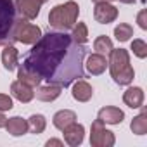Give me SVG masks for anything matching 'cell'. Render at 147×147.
<instances>
[{"label":"cell","instance_id":"30","mask_svg":"<svg viewBox=\"0 0 147 147\" xmlns=\"http://www.w3.org/2000/svg\"><path fill=\"white\" fill-rule=\"evenodd\" d=\"M92 2H94V4H100V2H109V4H111L113 0H92Z\"/></svg>","mask_w":147,"mask_h":147},{"label":"cell","instance_id":"15","mask_svg":"<svg viewBox=\"0 0 147 147\" xmlns=\"http://www.w3.org/2000/svg\"><path fill=\"white\" fill-rule=\"evenodd\" d=\"M123 102L131 109L142 107V104H144V90L140 87H130L123 94Z\"/></svg>","mask_w":147,"mask_h":147},{"label":"cell","instance_id":"4","mask_svg":"<svg viewBox=\"0 0 147 147\" xmlns=\"http://www.w3.org/2000/svg\"><path fill=\"white\" fill-rule=\"evenodd\" d=\"M78 14H80L78 4L75 0H67L66 4H59L50 11L49 24L57 31H67L78 21Z\"/></svg>","mask_w":147,"mask_h":147},{"label":"cell","instance_id":"23","mask_svg":"<svg viewBox=\"0 0 147 147\" xmlns=\"http://www.w3.org/2000/svg\"><path fill=\"white\" fill-rule=\"evenodd\" d=\"M94 50L97 52V54H102V55H109V52L113 50V42H111V38L109 36H106V35H100V36H97L95 38V42H94Z\"/></svg>","mask_w":147,"mask_h":147},{"label":"cell","instance_id":"19","mask_svg":"<svg viewBox=\"0 0 147 147\" xmlns=\"http://www.w3.org/2000/svg\"><path fill=\"white\" fill-rule=\"evenodd\" d=\"M18 80L23 82V83H26V85H30L31 88H36V87L42 83V78L36 75V73L31 71V69H28V67H24L23 64H21L19 69H18Z\"/></svg>","mask_w":147,"mask_h":147},{"label":"cell","instance_id":"16","mask_svg":"<svg viewBox=\"0 0 147 147\" xmlns=\"http://www.w3.org/2000/svg\"><path fill=\"white\" fill-rule=\"evenodd\" d=\"M7 130V133H11L12 137H21L28 131V121L23 119L21 116H14V118H7V123L4 126Z\"/></svg>","mask_w":147,"mask_h":147},{"label":"cell","instance_id":"1","mask_svg":"<svg viewBox=\"0 0 147 147\" xmlns=\"http://www.w3.org/2000/svg\"><path fill=\"white\" fill-rule=\"evenodd\" d=\"M88 49L73 40L66 31H49L40 36L24 57L23 66L35 71L47 83L69 87L85 78V57Z\"/></svg>","mask_w":147,"mask_h":147},{"label":"cell","instance_id":"20","mask_svg":"<svg viewBox=\"0 0 147 147\" xmlns=\"http://www.w3.org/2000/svg\"><path fill=\"white\" fill-rule=\"evenodd\" d=\"M130 128L135 135H145L147 133V113H145V109H142V113L131 119Z\"/></svg>","mask_w":147,"mask_h":147},{"label":"cell","instance_id":"13","mask_svg":"<svg viewBox=\"0 0 147 147\" xmlns=\"http://www.w3.org/2000/svg\"><path fill=\"white\" fill-rule=\"evenodd\" d=\"M97 118L102 121V123H107V125H119L123 119H125V113L119 109V107H114V106H106L99 111Z\"/></svg>","mask_w":147,"mask_h":147},{"label":"cell","instance_id":"9","mask_svg":"<svg viewBox=\"0 0 147 147\" xmlns=\"http://www.w3.org/2000/svg\"><path fill=\"white\" fill-rule=\"evenodd\" d=\"M64 140H66V144L67 145H71V147H76V145H80L82 142H83V138H85V128H83V125H80V123H71L69 126H66L64 130Z\"/></svg>","mask_w":147,"mask_h":147},{"label":"cell","instance_id":"8","mask_svg":"<svg viewBox=\"0 0 147 147\" xmlns=\"http://www.w3.org/2000/svg\"><path fill=\"white\" fill-rule=\"evenodd\" d=\"M116 18H118V9H116L114 5H111L109 2L95 4L94 19H95L99 24H109V23H113Z\"/></svg>","mask_w":147,"mask_h":147},{"label":"cell","instance_id":"18","mask_svg":"<svg viewBox=\"0 0 147 147\" xmlns=\"http://www.w3.org/2000/svg\"><path fill=\"white\" fill-rule=\"evenodd\" d=\"M76 121V114L75 111H69V109H62V111H57L52 118V123L57 130H64L66 126H69L71 123H75Z\"/></svg>","mask_w":147,"mask_h":147},{"label":"cell","instance_id":"21","mask_svg":"<svg viewBox=\"0 0 147 147\" xmlns=\"http://www.w3.org/2000/svg\"><path fill=\"white\" fill-rule=\"evenodd\" d=\"M26 121H28V130L31 133H35V135L42 133L45 130V126H47V119H45L43 114H31Z\"/></svg>","mask_w":147,"mask_h":147},{"label":"cell","instance_id":"22","mask_svg":"<svg viewBox=\"0 0 147 147\" xmlns=\"http://www.w3.org/2000/svg\"><path fill=\"white\" fill-rule=\"evenodd\" d=\"M73 31H71V36H73V40H75L76 43H80V45H85L87 42H88V28H87V24L85 23H75V26L71 28Z\"/></svg>","mask_w":147,"mask_h":147},{"label":"cell","instance_id":"7","mask_svg":"<svg viewBox=\"0 0 147 147\" xmlns=\"http://www.w3.org/2000/svg\"><path fill=\"white\" fill-rule=\"evenodd\" d=\"M16 9L19 12L21 18H24L26 21H33L38 18L40 9H42V2L40 0H14Z\"/></svg>","mask_w":147,"mask_h":147},{"label":"cell","instance_id":"10","mask_svg":"<svg viewBox=\"0 0 147 147\" xmlns=\"http://www.w3.org/2000/svg\"><path fill=\"white\" fill-rule=\"evenodd\" d=\"M83 66L87 67V71L90 73L92 76H99V75H102V73L106 71V67H107V57L106 55H102V54H90L88 55V59H87V62H83Z\"/></svg>","mask_w":147,"mask_h":147},{"label":"cell","instance_id":"5","mask_svg":"<svg viewBox=\"0 0 147 147\" xmlns=\"http://www.w3.org/2000/svg\"><path fill=\"white\" fill-rule=\"evenodd\" d=\"M114 142H116L114 133L109 131L104 126V123L97 118L90 128V145H94V147H113Z\"/></svg>","mask_w":147,"mask_h":147},{"label":"cell","instance_id":"12","mask_svg":"<svg viewBox=\"0 0 147 147\" xmlns=\"http://www.w3.org/2000/svg\"><path fill=\"white\" fill-rule=\"evenodd\" d=\"M11 94H12L14 99H18V100L23 102V104L31 102L33 97H35V90H33L30 85H26V83H23V82H19V80L12 82V85H11Z\"/></svg>","mask_w":147,"mask_h":147},{"label":"cell","instance_id":"31","mask_svg":"<svg viewBox=\"0 0 147 147\" xmlns=\"http://www.w3.org/2000/svg\"><path fill=\"white\" fill-rule=\"evenodd\" d=\"M118 2H121V4H133L135 0H118Z\"/></svg>","mask_w":147,"mask_h":147},{"label":"cell","instance_id":"14","mask_svg":"<svg viewBox=\"0 0 147 147\" xmlns=\"http://www.w3.org/2000/svg\"><path fill=\"white\" fill-rule=\"evenodd\" d=\"M61 92H62V87L54 85V83H47V85H43V87L38 85L35 95H36V99L42 100V102H52V100H55V99L61 95Z\"/></svg>","mask_w":147,"mask_h":147},{"label":"cell","instance_id":"32","mask_svg":"<svg viewBox=\"0 0 147 147\" xmlns=\"http://www.w3.org/2000/svg\"><path fill=\"white\" fill-rule=\"evenodd\" d=\"M40 2H42V4H45V2H49V0H40Z\"/></svg>","mask_w":147,"mask_h":147},{"label":"cell","instance_id":"17","mask_svg":"<svg viewBox=\"0 0 147 147\" xmlns=\"http://www.w3.org/2000/svg\"><path fill=\"white\" fill-rule=\"evenodd\" d=\"M18 61H19V52L14 45H4L2 50V64L7 71H14L18 67Z\"/></svg>","mask_w":147,"mask_h":147},{"label":"cell","instance_id":"11","mask_svg":"<svg viewBox=\"0 0 147 147\" xmlns=\"http://www.w3.org/2000/svg\"><path fill=\"white\" fill-rule=\"evenodd\" d=\"M71 85H73V92H71V94H73V99H75V100H78V102H88V100L92 99L94 88H92V85H90L88 82H85L83 78L73 82Z\"/></svg>","mask_w":147,"mask_h":147},{"label":"cell","instance_id":"24","mask_svg":"<svg viewBox=\"0 0 147 147\" xmlns=\"http://www.w3.org/2000/svg\"><path fill=\"white\" fill-rule=\"evenodd\" d=\"M114 36H116L118 42H128L133 36V28L128 23H119L114 28Z\"/></svg>","mask_w":147,"mask_h":147},{"label":"cell","instance_id":"26","mask_svg":"<svg viewBox=\"0 0 147 147\" xmlns=\"http://www.w3.org/2000/svg\"><path fill=\"white\" fill-rule=\"evenodd\" d=\"M12 107H14L12 99L5 94H0V111H11Z\"/></svg>","mask_w":147,"mask_h":147},{"label":"cell","instance_id":"29","mask_svg":"<svg viewBox=\"0 0 147 147\" xmlns=\"http://www.w3.org/2000/svg\"><path fill=\"white\" fill-rule=\"evenodd\" d=\"M5 123H7V118H5L4 111H0V128H4V126H5Z\"/></svg>","mask_w":147,"mask_h":147},{"label":"cell","instance_id":"25","mask_svg":"<svg viewBox=\"0 0 147 147\" xmlns=\"http://www.w3.org/2000/svg\"><path fill=\"white\" fill-rule=\"evenodd\" d=\"M131 50H133V54L138 59H145L147 57V43L144 40H140V38H137V40L131 42Z\"/></svg>","mask_w":147,"mask_h":147},{"label":"cell","instance_id":"6","mask_svg":"<svg viewBox=\"0 0 147 147\" xmlns=\"http://www.w3.org/2000/svg\"><path fill=\"white\" fill-rule=\"evenodd\" d=\"M42 36V30L40 26L36 24H31L28 23L26 19H23L19 24H18V30H16V42L23 43V45H33L40 40Z\"/></svg>","mask_w":147,"mask_h":147},{"label":"cell","instance_id":"3","mask_svg":"<svg viewBox=\"0 0 147 147\" xmlns=\"http://www.w3.org/2000/svg\"><path fill=\"white\" fill-rule=\"evenodd\" d=\"M107 67L111 73V78L119 87L130 85L135 78V71L130 64V54L125 49H113L109 52Z\"/></svg>","mask_w":147,"mask_h":147},{"label":"cell","instance_id":"27","mask_svg":"<svg viewBox=\"0 0 147 147\" xmlns=\"http://www.w3.org/2000/svg\"><path fill=\"white\" fill-rule=\"evenodd\" d=\"M137 23H138V26H140L142 30H147V11H145V9H142V11L138 12Z\"/></svg>","mask_w":147,"mask_h":147},{"label":"cell","instance_id":"28","mask_svg":"<svg viewBox=\"0 0 147 147\" xmlns=\"http://www.w3.org/2000/svg\"><path fill=\"white\" fill-rule=\"evenodd\" d=\"M62 147L64 144L61 142V140H57V138H50V140H47V147Z\"/></svg>","mask_w":147,"mask_h":147},{"label":"cell","instance_id":"2","mask_svg":"<svg viewBox=\"0 0 147 147\" xmlns=\"http://www.w3.org/2000/svg\"><path fill=\"white\" fill-rule=\"evenodd\" d=\"M23 19L14 0H0V45L16 43V30Z\"/></svg>","mask_w":147,"mask_h":147}]
</instances>
